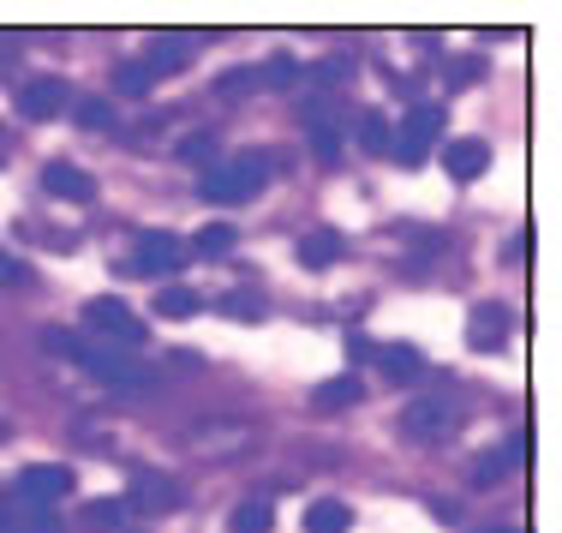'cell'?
I'll return each instance as SVG.
<instances>
[{
	"label": "cell",
	"instance_id": "cell-4",
	"mask_svg": "<svg viewBox=\"0 0 562 533\" xmlns=\"http://www.w3.org/2000/svg\"><path fill=\"white\" fill-rule=\"evenodd\" d=\"M401 432H407L413 444H443L454 432V402L449 396H413V402L401 408Z\"/></svg>",
	"mask_w": 562,
	"mask_h": 533
},
{
	"label": "cell",
	"instance_id": "cell-3",
	"mask_svg": "<svg viewBox=\"0 0 562 533\" xmlns=\"http://www.w3.org/2000/svg\"><path fill=\"white\" fill-rule=\"evenodd\" d=\"M78 366H85L97 384H109V390H126V396L150 390V371H144V366H138V359H132L126 348H90V342H85Z\"/></svg>",
	"mask_w": 562,
	"mask_h": 533
},
{
	"label": "cell",
	"instance_id": "cell-2",
	"mask_svg": "<svg viewBox=\"0 0 562 533\" xmlns=\"http://www.w3.org/2000/svg\"><path fill=\"white\" fill-rule=\"evenodd\" d=\"M437 132H443V109H431V102H419V109L401 114V132H390V156L401 168H419L425 156H431Z\"/></svg>",
	"mask_w": 562,
	"mask_h": 533
},
{
	"label": "cell",
	"instance_id": "cell-31",
	"mask_svg": "<svg viewBox=\"0 0 562 533\" xmlns=\"http://www.w3.org/2000/svg\"><path fill=\"white\" fill-rule=\"evenodd\" d=\"M0 282H24V264L12 252H0Z\"/></svg>",
	"mask_w": 562,
	"mask_h": 533
},
{
	"label": "cell",
	"instance_id": "cell-21",
	"mask_svg": "<svg viewBox=\"0 0 562 533\" xmlns=\"http://www.w3.org/2000/svg\"><path fill=\"white\" fill-rule=\"evenodd\" d=\"M503 330H508V318L497 312V306H485V312L473 318V348H479V354H497Z\"/></svg>",
	"mask_w": 562,
	"mask_h": 533
},
{
	"label": "cell",
	"instance_id": "cell-22",
	"mask_svg": "<svg viewBox=\"0 0 562 533\" xmlns=\"http://www.w3.org/2000/svg\"><path fill=\"white\" fill-rule=\"evenodd\" d=\"M383 371L401 384V378H419L425 371V354L419 348H407V342H395V348H383Z\"/></svg>",
	"mask_w": 562,
	"mask_h": 533
},
{
	"label": "cell",
	"instance_id": "cell-29",
	"mask_svg": "<svg viewBox=\"0 0 562 533\" xmlns=\"http://www.w3.org/2000/svg\"><path fill=\"white\" fill-rule=\"evenodd\" d=\"M48 354H60V359H72V366H78V354H85V336H72V330H48Z\"/></svg>",
	"mask_w": 562,
	"mask_h": 533
},
{
	"label": "cell",
	"instance_id": "cell-19",
	"mask_svg": "<svg viewBox=\"0 0 562 533\" xmlns=\"http://www.w3.org/2000/svg\"><path fill=\"white\" fill-rule=\"evenodd\" d=\"M234 533H270L276 528V503L270 498H251V503H239L234 510V522H227Z\"/></svg>",
	"mask_w": 562,
	"mask_h": 533
},
{
	"label": "cell",
	"instance_id": "cell-25",
	"mask_svg": "<svg viewBox=\"0 0 562 533\" xmlns=\"http://www.w3.org/2000/svg\"><path fill=\"white\" fill-rule=\"evenodd\" d=\"M347 402H359V378H329L317 390V408H347Z\"/></svg>",
	"mask_w": 562,
	"mask_h": 533
},
{
	"label": "cell",
	"instance_id": "cell-8",
	"mask_svg": "<svg viewBox=\"0 0 562 533\" xmlns=\"http://www.w3.org/2000/svg\"><path fill=\"white\" fill-rule=\"evenodd\" d=\"M66 102H72V90H66V78H36V85H24L19 109L31 114V120H55V114H66Z\"/></svg>",
	"mask_w": 562,
	"mask_h": 533
},
{
	"label": "cell",
	"instance_id": "cell-14",
	"mask_svg": "<svg viewBox=\"0 0 562 533\" xmlns=\"http://www.w3.org/2000/svg\"><path fill=\"white\" fill-rule=\"evenodd\" d=\"M7 533H60V522H55V510H48V503L12 498L7 503Z\"/></svg>",
	"mask_w": 562,
	"mask_h": 533
},
{
	"label": "cell",
	"instance_id": "cell-12",
	"mask_svg": "<svg viewBox=\"0 0 562 533\" xmlns=\"http://www.w3.org/2000/svg\"><path fill=\"white\" fill-rule=\"evenodd\" d=\"M85 318H90L97 330H109V336H120V342H138V336H144V324H138V318H132L120 300H90Z\"/></svg>",
	"mask_w": 562,
	"mask_h": 533
},
{
	"label": "cell",
	"instance_id": "cell-15",
	"mask_svg": "<svg viewBox=\"0 0 562 533\" xmlns=\"http://www.w3.org/2000/svg\"><path fill=\"white\" fill-rule=\"evenodd\" d=\"M192 36H156V48H150V60H144V73L150 78H162V73H186V55H192Z\"/></svg>",
	"mask_w": 562,
	"mask_h": 533
},
{
	"label": "cell",
	"instance_id": "cell-17",
	"mask_svg": "<svg viewBox=\"0 0 562 533\" xmlns=\"http://www.w3.org/2000/svg\"><path fill=\"white\" fill-rule=\"evenodd\" d=\"M353 528V510L336 498H317V503H305V533H347Z\"/></svg>",
	"mask_w": 562,
	"mask_h": 533
},
{
	"label": "cell",
	"instance_id": "cell-13",
	"mask_svg": "<svg viewBox=\"0 0 562 533\" xmlns=\"http://www.w3.org/2000/svg\"><path fill=\"white\" fill-rule=\"evenodd\" d=\"M293 258H300L305 270H329V264L341 258V234H336V229H317V234H300V246H293Z\"/></svg>",
	"mask_w": 562,
	"mask_h": 533
},
{
	"label": "cell",
	"instance_id": "cell-30",
	"mask_svg": "<svg viewBox=\"0 0 562 533\" xmlns=\"http://www.w3.org/2000/svg\"><path fill=\"white\" fill-rule=\"evenodd\" d=\"M227 306H222V312H234V318H258L263 312V306H251V295H222Z\"/></svg>",
	"mask_w": 562,
	"mask_h": 533
},
{
	"label": "cell",
	"instance_id": "cell-26",
	"mask_svg": "<svg viewBox=\"0 0 562 533\" xmlns=\"http://www.w3.org/2000/svg\"><path fill=\"white\" fill-rule=\"evenodd\" d=\"M150 85H156V78L144 73V60H132V66H120V73H114V90H120V97H144Z\"/></svg>",
	"mask_w": 562,
	"mask_h": 533
},
{
	"label": "cell",
	"instance_id": "cell-24",
	"mask_svg": "<svg viewBox=\"0 0 562 533\" xmlns=\"http://www.w3.org/2000/svg\"><path fill=\"white\" fill-rule=\"evenodd\" d=\"M353 132H359V144H366V151H378V156L390 151V120H383L378 109L359 114V126H353Z\"/></svg>",
	"mask_w": 562,
	"mask_h": 533
},
{
	"label": "cell",
	"instance_id": "cell-10",
	"mask_svg": "<svg viewBox=\"0 0 562 533\" xmlns=\"http://www.w3.org/2000/svg\"><path fill=\"white\" fill-rule=\"evenodd\" d=\"M305 138H312V151L324 156V163L341 156V126H336V114H329V102H305Z\"/></svg>",
	"mask_w": 562,
	"mask_h": 533
},
{
	"label": "cell",
	"instance_id": "cell-9",
	"mask_svg": "<svg viewBox=\"0 0 562 533\" xmlns=\"http://www.w3.org/2000/svg\"><path fill=\"white\" fill-rule=\"evenodd\" d=\"M43 192L48 198H72V204H90V198H97V180H90L85 168H72V163H48L43 168Z\"/></svg>",
	"mask_w": 562,
	"mask_h": 533
},
{
	"label": "cell",
	"instance_id": "cell-16",
	"mask_svg": "<svg viewBox=\"0 0 562 533\" xmlns=\"http://www.w3.org/2000/svg\"><path fill=\"white\" fill-rule=\"evenodd\" d=\"M126 498H90L85 503V510H78V522H85L90 533H120V528H126Z\"/></svg>",
	"mask_w": 562,
	"mask_h": 533
},
{
	"label": "cell",
	"instance_id": "cell-28",
	"mask_svg": "<svg viewBox=\"0 0 562 533\" xmlns=\"http://www.w3.org/2000/svg\"><path fill=\"white\" fill-rule=\"evenodd\" d=\"M210 156H216V138H210V132H192V138H180V163H198V168H204Z\"/></svg>",
	"mask_w": 562,
	"mask_h": 533
},
{
	"label": "cell",
	"instance_id": "cell-23",
	"mask_svg": "<svg viewBox=\"0 0 562 533\" xmlns=\"http://www.w3.org/2000/svg\"><path fill=\"white\" fill-rule=\"evenodd\" d=\"M520 456H527V437H515V444H508L503 456H485V462H479V468H473V479H479V486H485V479H503V474L515 468Z\"/></svg>",
	"mask_w": 562,
	"mask_h": 533
},
{
	"label": "cell",
	"instance_id": "cell-7",
	"mask_svg": "<svg viewBox=\"0 0 562 533\" xmlns=\"http://www.w3.org/2000/svg\"><path fill=\"white\" fill-rule=\"evenodd\" d=\"M72 491V468H60V462H36V468L19 474V486H12V498L24 503H55Z\"/></svg>",
	"mask_w": 562,
	"mask_h": 533
},
{
	"label": "cell",
	"instance_id": "cell-32",
	"mask_svg": "<svg viewBox=\"0 0 562 533\" xmlns=\"http://www.w3.org/2000/svg\"><path fill=\"white\" fill-rule=\"evenodd\" d=\"M491 533H497V528H491ZM503 533H515V528H503Z\"/></svg>",
	"mask_w": 562,
	"mask_h": 533
},
{
	"label": "cell",
	"instance_id": "cell-1",
	"mask_svg": "<svg viewBox=\"0 0 562 533\" xmlns=\"http://www.w3.org/2000/svg\"><path fill=\"white\" fill-rule=\"evenodd\" d=\"M263 180H270V156H263V151H246V156H234V163L210 168L198 192H204V204H234V198H251Z\"/></svg>",
	"mask_w": 562,
	"mask_h": 533
},
{
	"label": "cell",
	"instance_id": "cell-11",
	"mask_svg": "<svg viewBox=\"0 0 562 533\" xmlns=\"http://www.w3.org/2000/svg\"><path fill=\"white\" fill-rule=\"evenodd\" d=\"M485 163H491V144L485 138H454L443 151V168L454 180H479V175H485Z\"/></svg>",
	"mask_w": 562,
	"mask_h": 533
},
{
	"label": "cell",
	"instance_id": "cell-5",
	"mask_svg": "<svg viewBox=\"0 0 562 533\" xmlns=\"http://www.w3.org/2000/svg\"><path fill=\"white\" fill-rule=\"evenodd\" d=\"M186 258H192V252H186V240H180V234L150 229V234H138V258H132L126 270H132V276H173Z\"/></svg>",
	"mask_w": 562,
	"mask_h": 533
},
{
	"label": "cell",
	"instance_id": "cell-6",
	"mask_svg": "<svg viewBox=\"0 0 562 533\" xmlns=\"http://www.w3.org/2000/svg\"><path fill=\"white\" fill-rule=\"evenodd\" d=\"M126 510H132V515H168V510H180V486H173L168 474L144 468V474H132V498H126Z\"/></svg>",
	"mask_w": 562,
	"mask_h": 533
},
{
	"label": "cell",
	"instance_id": "cell-27",
	"mask_svg": "<svg viewBox=\"0 0 562 533\" xmlns=\"http://www.w3.org/2000/svg\"><path fill=\"white\" fill-rule=\"evenodd\" d=\"M78 120H85L90 132H109V126H114V109H109L102 97H85V102H78Z\"/></svg>",
	"mask_w": 562,
	"mask_h": 533
},
{
	"label": "cell",
	"instance_id": "cell-20",
	"mask_svg": "<svg viewBox=\"0 0 562 533\" xmlns=\"http://www.w3.org/2000/svg\"><path fill=\"white\" fill-rule=\"evenodd\" d=\"M198 306H204V295H192V288H180V282H168L162 295H156V312L162 318H198Z\"/></svg>",
	"mask_w": 562,
	"mask_h": 533
},
{
	"label": "cell",
	"instance_id": "cell-18",
	"mask_svg": "<svg viewBox=\"0 0 562 533\" xmlns=\"http://www.w3.org/2000/svg\"><path fill=\"white\" fill-rule=\"evenodd\" d=\"M234 229H227V222H204V229H198L192 234V246H186V252H192V258H227V252H234Z\"/></svg>",
	"mask_w": 562,
	"mask_h": 533
}]
</instances>
